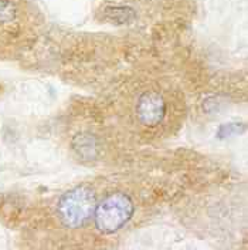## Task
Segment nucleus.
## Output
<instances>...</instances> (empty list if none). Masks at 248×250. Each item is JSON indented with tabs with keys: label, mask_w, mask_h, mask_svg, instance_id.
<instances>
[{
	"label": "nucleus",
	"mask_w": 248,
	"mask_h": 250,
	"mask_svg": "<svg viewBox=\"0 0 248 250\" xmlns=\"http://www.w3.org/2000/svg\"><path fill=\"white\" fill-rule=\"evenodd\" d=\"M135 212L132 199L121 192L109 193L95 205L94 220L96 229L104 234H112L122 229Z\"/></svg>",
	"instance_id": "f257e3e1"
},
{
	"label": "nucleus",
	"mask_w": 248,
	"mask_h": 250,
	"mask_svg": "<svg viewBox=\"0 0 248 250\" xmlns=\"http://www.w3.org/2000/svg\"><path fill=\"white\" fill-rule=\"evenodd\" d=\"M95 205L96 201L93 189L77 187L65 192L60 198L57 216L65 228H79L93 216Z\"/></svg>",
	"instance_id": "f03ea898"
},
{
	"label": "nucleus",
	"mask_w": 248,
	"mask_h": 250,
	"mask_svg": "<svg viewBox=\"0 0 248 250\" xmlns=\"http://www.w3.org/2000/svg\"><path fill=\"white\" fill-rule=\"evenodd\" d=\"M29 17L24 0H0V51L13 47L21 39Z\"/></svg>",
	"instance_id": "7ed1b4c3"
},
{
	"label": "nucleus",
	"mask_w": 248,
	"mask_h": 250,
	"mask_svg": "<svg viewBox=\"0 0 248 250\" xmlns=\"http://www.w3.org/2000/svg\"><path fill=\"white\" fill-rule=\"evenodd\" d=\"M166 115V103L165 98L156 91L142 93L136 104V117L139 123L145 126L159 125Z\"/></svg>",
	"instance_id": "20e7f679"
},
{
	"label": "nucleus",
	"mask_w": 248,
	"mask_h": 250,
	"mask_svg": "<svg viewBox=\"0 0 248 250\" xmlns=\"http://www.w3.org/2000/svg\"><path fill=\"white\" fill-rule=\"evenodd\" d=\"M73 148L79 158L94 159L99 151V144L94 135L84 132V134H78L77 137L73 140Z\"/></svg>",
	"instance_id": "39448f33"
},
{
	"label": "nucleus",
	"mask_w": 248,
	"mask_h": 250,
	"mask_svg": "<svg viewBox=\"0 0 248 250\" xmlns=\"http://www.w3.org/2000/svg\"><path fill=\"white\" fill-rule=\"evenodd\" d=\"M105 16L115 23L124 24V23H128L132 20L134 10L128 9V7H108L105 10Z\"/></svg>",
	"instance_id": "423d86ee"
}]
</instances>
